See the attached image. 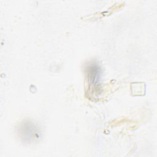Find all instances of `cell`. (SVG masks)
I'll use <instances>...</instances> for the list:
<instances>
[{
  "instance_id": "1",
  "label": "cell",
  "mask_w": 157,
  "mask_h": 157,
  "mask_svg": "<svg viewBox=\"0 0 157 157\" xmlns=\"http://www.w3.org/2000/svg\"><path fill=\"white\" fill-rule=\"evenodd\" d=\"M99 68L97 65H92L89 67V79L92 84H96L99 78Z\"/></svg>"
}]
</instances>
